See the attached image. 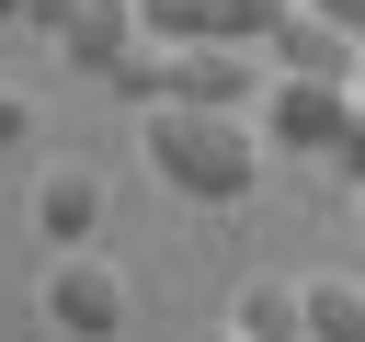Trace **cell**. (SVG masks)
Masks as SVG:
<instances>
[{"label": "cell", "mask_w": 365, "mask_h": 342, "mask_svg": "<svg viewBox=\"0 0 365 342\" xmlns=\"http://www.w3.org/2000/svg\"><path fill=\"white\" fill-rule=\"evenodd\" d=\"M331 171H342V182H354V194H365V103H354V125H342V137H331Z\"/></svg>", "instance_id": "11"}, {"label": "cell", "mask_w": 365, "mask_h": 342, "mask_svg": "<svg viewBox=\"0 0 365 342\" xmlns=\"http://www.w3.org/2000/svg\"><path fill=\"white\" fill-rule=\"evenodd\" d=\"M251 125H262V148H285V160H331V137L354 125V80L274 68V80H262V103H251Z\"/></svg>", "instance_id": "4"}, {"label": "cell", "mask_w": 365, "mask_h": 342, "mask_svg": "<svg viewBox=\"0 0 365 342\" xmlns=\"http://www.w3.org/2000/svg\"><path fill=\"white\" fill-rule=\"evenodd\" d=\"M57 46H68V68H91V80H114V68H125V57L148 46V23H137V0H80Z\"/></svg>", "instance_id": "8"}, {"label": "cell", "mask_w": 365, "mask_h": 342, "mask_svg": "<svg viewBox=\"0 0 365 342\" xmlns=\"http://www.w3.org/2000/svg\"><path fill=\"white\" fill-rule=\"evenodd\" d=\"M262 46H137L114 68V91L148 114V103H217V114H251L262 103Z\"/></svg>", "instance_id": "2"}, {"label": "cell", "mask_w": 365, "mask_h": 342, "mask_svg": "<svg viewBox=\"0 0 365 342\" xmlns=\"http://www.w3.org/2000/svg\"><path fill=\"white\" fill-rule=\"evenodd\" d=\"M148 46H262L285 23V0H137Z\"/></svg>", "instance_id": "5"}, {"label": "cell", "mask_w": 365, "mask_h": 342, "mask_svg": "<svg viewBox=\"0 0 365 342\" xmlns=\"http://www.w3.org/2000/svg\"><path fill=\"white\" fill-rule=\"evenodd\" d=\"M217 342H240V331H217Z\"/></svg>", "instance_id": "18"}, {"label": "cell", "mask_w": 365, "mask_h": 342, "mask_svg": "<svg viewBox=\"0 0 365 342\" xmlns=\"http://www.w3.org/2000/svg\"><path fill=\"white\" fill-rule=\"evenodd\" d=\"M68 11L80 0H23V23H46V34H68Z\"/></svg>", "instance_id": "14"}, {"label": "cell", "mask_w": 365, "mask_h": 342, "mask_svg": "<svg viewBox=\"0 0 365 342\" xmlns=\"http://www.w3.org/2000/svg\"><path fill=\"white\" fill-rule=\"evenodd\" d=\"M354 228H365V194H354Z\"/></svg>", "instance_id": "17"}, {"label": "cell", "mask_w": 365, "mask_h": 342, "mask_svg": "<svg viewBox=\"0 0 365 342\" xmlns=\"http://www.w3.org/2000/svg\"><path fill=\"white\" fill-rule=\"evenodd\" d=\"M354 57H365V34H342V23H319V11H297V0H285V23L262 34V68H308V80H354Z\"/></svg>", "instance_id": "7"}, {"label": "cell", "mask_w": 365, "mask_h": 342, "mask_svg": "<svg viewBox=\"0 0 365 342\" xmlns=\"http://www.w3.org/2000/svg\"><path fill=\"white\" fill-rule=\"evenodd\" d=\"M228 331H240V342H308V308H297L285 274H251V285L228 296Z\"/></svg>", "instance_id": "9"}, {"label": "cell", "mask_w": 365, "mask_h": 342, "mask_svg": "<svg viewBox=\"0 0 365 342\" xmlns=\"http://www.w3.org/2000/svg\"><path fill=\"white\" fill-rule=\"evenodd\" d=\"M297 11H319V23H342V34H365V0H297Z\"/></svg>", "instance_id": "13"}, {"label": "cell", "mask_w": 365, "mask_h": 342, "mask_svg": "<svg viewBox=\"0 0 365 342\" xmlns=\"http://www.w3.org/2000/svg\"><path fill=\"white\" fill-rule=\"evenodd\" d=\"M0 23H23V0H0Z\"/></svg>", "instance_id": "15"}, {"label": "cell", "mask_w": 365, "mask_h": 342, "mask_svg": "<svg viewBox=\"0 0 365 342\" xmlns=\"http://www.w3.org/2000/svg\"><path fill=\"white\" fill-rule=\"evenodd\" d=\"M354 103H365V57H354Z\"/></svg>", "instance_id": "16"}, {"label": "cell", "mask_w": 365, "mask_h": 342, "mask_svg": "<svg viewBox=\"0 0 365 342\" xmlns=\"http://www.w3.org/2000/svg\"><path fill=\"white\" fill-rule=\"evenodd\" d=\"M103 205H114V194H103L91 160H46V171H34V239H46V251H91V239H103Z\"/></svg>", "instance_id": "6"}, {"label": "cell", "mask_w": 365, "mask_h": 342, "mask_svg": "<svg viewBox=\"0 0 365 342\" xmlns=\"http://www.w3.org/2000/svg\"><path fill=\"white\" fill-rule=\"evenodd\" d=\"M297 308H308V342H365V285L354 274H297Z\"/></svg>", "instance_id": "10"}, {"label": "cell", "mask_w": 365, "mask_h": 342, "mask_svg": "<svg viewBox=\"0 0 365 342\" xmlns=\"http://www.w3.org/2000/svg\"><path fill=\"white\" fill-rule=\"evenodd\" d=\"M34 137V91H0V148H23Z\"/></svg>", "instance_id": "12"}, {"label": "cell", "mask_w": 365, "mask_h": 342, "mask_svg": "<svg viewBox=\"0 0 365 342\" xmlns=\"http://www.w3.org/2000/svg\"><path fill=\"white\" fill-rule=\"evenodd\" d=\"M34 319H46L57 342H125L137 285H125L103 251H46V274H34Z\"/></svg>", "instance_id": "3"}, {"label": "cell", "mask_w": 365, "mask_h": 342, "mask_svg": "<svg viewBox=\"0 0 365 342\" xmlns=\"http://www.w3.org/2000/svg\"><path fill=\"white\" fill-rule=\"evenodd\" d=\"M137 160H148L160 194H182V205H251V194H262V125H251V114H217V103H148Z\"/></svg>", "instance_id": "1"}]
</instances>
